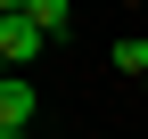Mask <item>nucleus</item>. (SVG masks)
<instances>
[{
  "label": "nucleus",
  "instance_id": "f257e3e1",
  "mask_svg": "<svg viewBox=\"0 0 148 139\" xmlns=\"http://www.w3.org/2000/svg\"><path fill=\"white\" fill-rule=\"evenodd\" d=\"M0 57H8V74L41 57V25L25 16V0H8V8H0Z\"/></svg>",
  "mask_w": 148,
  "mask_h": 139
},
{
  "label": "nucleus",
  "instance_id": "f03ea898",
  "mask_svg": "<svg viewBox=\"0 0 148 139\" xmlns=\"http://www.w3.org/2000/svg\"><path fill=\"white\" fill-rule=\"evenodd\" d=\"M25 123H33V90H25V74H8L0 82V139H25Z\"/></svg>",
  "mask_w": 148,
  "mask_h": 139
},
{
  "label": "nucleus",
  "instance_id": "7ed1b4c3",
  "mask_svg": "<svg viewBox=\"0 0 148 139\" xmlns=\"http://www.w3.org/2000/svg\"><path fill=\"white\" fill-rule=\"evenodd\" d=\"M25 16L41 25V41H66V33H74V8H66V0H25Z\"/></svg>",
  "mask_w": 148,
  "mask_h": 139
},
{
  "label": "nucleus",
  "instance_id": "20e7f679",
  "mask_svg": "<svg viewBox=\"0 0 148 139\" xmlns=\"http://www.w3.org/2000/svg\"><path fill=\"white\" fill-rule=\"evenodd\" d=\"M115 65H123V74H148V41H140V33L115 41Z\"/></svg>",
  "mask_w": 148,
  "mask_h": 139
}]
</instances>
